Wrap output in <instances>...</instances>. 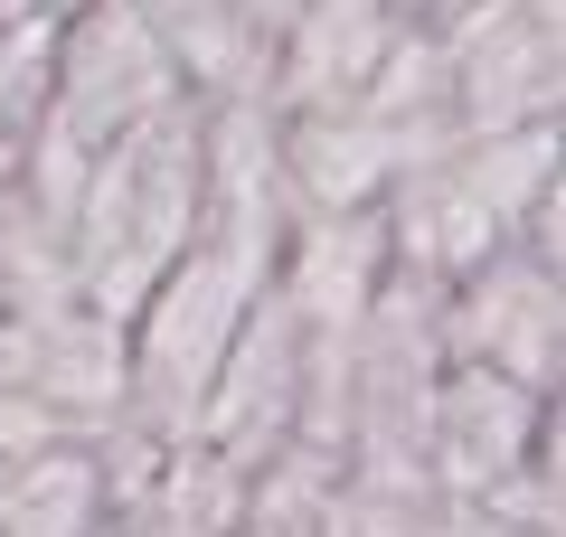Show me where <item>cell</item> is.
Masks as SVG:
<instances>
[{
  "label": "cell",
  "mask_w": 566,
  "mask_h": 537,
  "mask_svg": "<svg viewBox=\"0 0 566 537\" xmlns=\"http://www.w3.org/2000/svg\"><path fill=\"white\" fill-rule=\"evenodd\" d=\"M199 208H208V104L180 95L170 114L133 123L123 141H104L85 160V189H76V293H85V312L133 320L142 293L199 236Z\"/></svg>",
  "instance_id": "cell-1"
},
{
  "label": "cell",
  "mask_w": 566,
  "mask_h": 537,
  "mask_svg": "<svg viewBox=\"0 0 566 537\" xmlns=\"http://www.w3.org/2000/svg\"><path fill=\"white\" fill-rule=\"evenodd\" d=\"M557 208V123L528 133H472L453 151L416 160L387 189L378 227H387V274L416 283H463L472 264H491L501 245H520L528 227Z\"/></svg>",
  "instance_id": "cell-2"
},
{
  "label": "cell",
  "mask_w": 566,
  "mask_h": 537,
  "mask_svg": "<svg viewBox=\"0 0 566 537\" xmlns=\"http://www.w3.org/2000/svg\"><path fill=\"white\" fill-rule=\"evenodd\" d=\"M557 349H566V245H557V208H547L520 245L444 283V358L491 368L528 397H557Z\"/></svg>",
  "instance_id": "cell-3"
},
{
  "label": "cell",
  "mask_w": 566,
  "mask_h": 537,
  "mask_svg": "<svg viewBox=\"0 0 566 537\" xmlns=\"http://www.w3.org/2000/svg\"><path fill=\"white\" fill-rule=\"evenodd\" d=\"M189 85L170 66L161 29L142 0H85L57 20V85H48V123H57L76 151H104L123 141L133 123L170 114Z\"/></svg>",
  "instance_id": "cell-4"
},
{
  "label": "cell",
  "mask_w": 566,
  "mask_h": 537,
  "mask_svg": "<svg viewBox=\"0 0 566 537\" xmlns=\"http://www.w3.org/2000/svg\"><path fill=\"white\" fill-rule=\"evenodd\" d=\"M444 66H453V114L472 133H528L557 123L566 95V20L557 0H491L463 29H444Z\"/></svg>",
  "instance_id": "cell-5"
},
{
  "label": "cell",
  "mask_w": 566,
  "mask_h": 537,
  "mask_svg": "<svg viewBox=\"0 0 566 537\" xmlns=\"http://www.w3.org/2000/svg\"><path fill=\"white\" fill-rule=\"evenodd\" d=\"M293 434H303V320H293L283 293H264L255 312H245V330L227 339L189 443H208L218 462H237V472L255 481L274 453H293Z\"/></svg>",
  "instance_id": "cell-6"
},
{
  "label": "cell",
  "mask_w": 566,
  "mask_h": 537,
  "mask_svg": "<svg viewBox=\"0 0 566 537\" xmlns=\"http://www.w3.org/2000/svg\"><path fill=\"white\" fill-rule=\"evenodd\" d=\"M538 453H557V397L491 378V368H444L434 415H424V491L434 499H491Z\"/></svg>",
  "instance_id": "cell-7"
},
{
  "label": "cell",
  "mask_w": 566,
  "mask_h": 537,
  "mask_svg": "<svg viewBox=\"0 0 566 537\" xmlns=\"http://www.w3.org/2000/svg\"><path fill=\"white\" fill-rule=\"evenodd\" d=\"M10 330V349H20V378L39 387L48 424H57L66 443H104L123 424V397H133V349H123V320L85 312V302H66V312H39V320H0Z\"/></svg>",
  "instance_id": "cell-8"
},
{
  "label": "cell",
  "mask_w": 566,
  "mask_h": 537,
  "mask_svg": "<svg viewBox=\"0 0 566 537\" xmlns=\"http://www.w3.org/2000/svg\"><path fill=\"white\" fill-rule=\"evenodd\" d=\"M397 39V10L387 0H303L274 39V76H264V104L274 114H331L368 85V66Z\"/></svg>",
  "instance_id": "cell-9"
},
{
  "label": "cell",
  "mask_w": 566,
  "mask_h": 537,
  "mask_svg": "<svg viewBox=\"0 0 566 537\" xmlns=\"http://www.w3.org/2000/svg\"><path fill=\"white\" fill-rule=\"evenodd\" d=\"M104 528V453L95 443H39L0 462V537H95Z\"/></svg>",
  "instance_id": "cell-10"
},
{
  "label": "cell",
  "mask_w": 566,
  "mask_h": 537,
  "mask_svg": "<svg viewBox=\"0 0 566 537\" xmlns=\"http://www.w3.org/2000/svg\"><path fill=\"white\" fill-rule=\"evenodd\" d=\"M48 85H57V20H10L0 29V179L20 170V151L39 141Z\"/></svg>",
  "instance_id": "cell-11"
},
{
  "label": "cell",
  "mask_w": 566,
  "mask_h": 537,
  "mask_svg": "<svg viewBox=\"0 0 566 537\" xmlns=\"http://www.w3.org/2000/svg\"><path fill=\"white\" fill-rule=\"evenodd\" d=\"M397 10V29H424V39H444V29H463L472 10H491V0H387Z\"/></svg>",
  "instance_id": "cell-12"
},
{
  "label": "cell",
  "mask_w": 566,
  "mask_h": 537,
  "mask_svg": "<svg viewBox=\"0 0 566 537\" xmlns=\"http://www.w3.org/2000/svg\"><path fill=\"white\" fill-rule=\"evenodd\" d=\"M227 10H237V20L255 29L264 48H274V39H283V20H293V10H303V0H227Z\"/></svg>",
  "instance_id": "cell-13"
},
{
  "label": "cell",
  "mask_w": 566,
  "mask_h": 537,
  "mask_svg": "<svg viewBox=\"0 0 566 537\" xmlns=\"http://www.w3.org/2000/svg\"><path fill=\"white\" fill-rule=\"evenodd\" d=\"M66 10H85V0H0V29L10 20H66Z\"/></svg>",
  "instance_id": "cell-14"
}]
</instances>
